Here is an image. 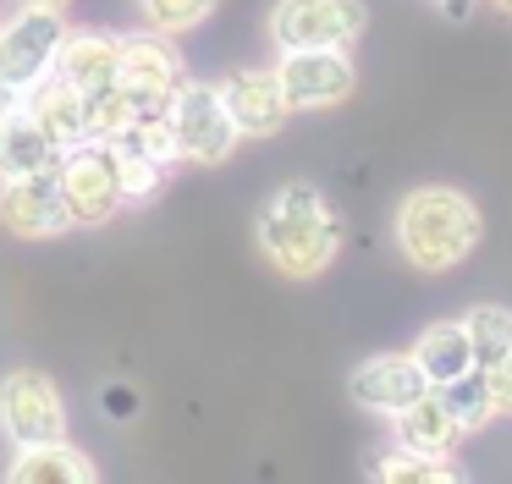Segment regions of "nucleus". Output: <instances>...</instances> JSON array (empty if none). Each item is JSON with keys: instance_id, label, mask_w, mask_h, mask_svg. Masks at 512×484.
Here are the masks:
<instances>
[{"instance_id": "nucleus-1", "label": "nucleus", "mask_w": 512, "mask_h": 484, "mask_svg": "<svg viewBox=\"0 0 512 484\" xmlns=\"http://www.w3.org/2000/svg\"><path fill=\"white\" fill-rule=\"evenodd\" d=\"M259 253L276 264L292 281H314L320 270H331L336 248H342V220L325 204L320 187L309 182H287L270 193V204L259 209Z\"/></svg>"}, {"instance_id": "nucleus-2", "label": "nucleus", "mask_w": 512, "mask_h": 484, "mask_svg": "<svg viewBox=\"0 0 512 484\" xmlns=\"http://www.w3.org/2000/svg\"><path fill=\"white\" fill-rule=\"evenodd\" d=\"M479 231H485L479 204L457 187H413L397 204V248L424 275L457 270L479 248Z\"/></svg>"}, {"instance_id": "nucleus-3", "label": "nucleus", "mask_w": 512, "mask_h": 484, "mask_svg": "<svg viewBox=\"0 0 512 484\" xmlns=\"http://www.w3.org/2000/svg\"><path fill=\"white\" fill-rule=\"evenodd\" d=\"M56 187H61V204H67L72 226H105V220H116L127 204L122 176H116V154L105 138H83V143H72V149H61Z\"/></svg>"}, {"instance_id": "nucleus-4", "label": "nucleus", "mask_w": 512, "mask_h": 484, "mask_svg": "<svg viewBox=\"0 0 512 484\" xmlns=\"http://www.w3.org/2000/svg\"><path fill=\"white\" fill-rule=\"evenodd\" d=\"M166 116H171V132H177V160L221 165V160H232V149L243 143V132H237V121H232V110H226V99L215 83L182 77L171 105H166Z\"/></svg>"}, {"instance_id": "nucleus-5", "label": "nucleus", "mask_w": 512, "mask_h": 484, "mask_svg": "<svg viewBox=\"0 0 512 484\" xmlns=\"http://www.w3.org/2000/svg\"><path fill=\"white\" fill-rule=\"evenodd\" d=\"M0 435L12 446H39V440L67 435V402L45 369H12L0 380Z\"/></svg>"}, {"instance_id": "nucleus-6", "label": "nucleus", "mask_w": 512, "mask_h": 484, "mask_svg": "<svg viewBox=\"0 0 512 484\" xmlns=\"http://www.w3.org/2000/svg\"><path fill=\"white\" fill-rule=\"evenodd\" d=\"M364 0H276L270 11V39L276 50H325V44H353L364 33Z\"/></svg>"}, {"instance_id": "nucleus-7", "label": "nucleus", "mask_w": 512, "mask_h": 484, "mask_svg": "<svg viewBox=\"0 0 512 484\" xmlns=\"http://www.w3.org/2000/svg\"><path fill=\"white\" fill-rule=\"evenodd\" d=\"M61 39H67V11L17 6L12 17H0V77L12 88L39 83L56 66Z\"/></svg>"}, {"instance_id": "nucleus-8", "label": "nucleus", "mask_w": 512, "mask_h": 484, "mask_svg": "<svg viewBox=\"0 0 512 484\" xmlns=\"http://www.w3.org/2000/svg\"><path fill=\"white\" fill-rule=\"evenodd\" d=\"M182 77H188V72H182V55L171 50L166 33H155V28L122 33V66H116V88L133 99L138 116H149V110H166Z\"/></svg>"}, {"instance_id": "nucleus-9", "label": "nucleus", "mask_w": 512, "mask_h": 484, "mask_svg": "<svg viewBox=\"0 0 512 484\" xmlns=\"http://www.w3.org/2000/svg\"><path fill=\"white\" fill-rule=\"evenodd\" d=\"M276 83L292 110H331L358 88V72L336 44H325V50H287L276 66Z\"/></svg>"}, {"instance_id": "nucleus-10", "label": "nucleus", "mask_w": 512, "mask_h": 484, "mask_svg": "<svg viewBox=\"0 0 512 484\" xmlns=\"http://www.w3.org/2000/svg\"><path fill=\"white\" fill-rule=\"evenodd\" d=\"M0 226L23 242H45L72 231L67 204H61L56 171H28V176H0Z\"/></svg>"}, {"instance_id": "nucleus-11", "label": "nucleus", "mask_w": 512, "mask_h": 484, "mask_svg": "<svg viewBox=\"0 0 512 484\" xmlns=\"http://www.w3.org/2000/svg\"><path fill=\"white\" fill-rule=\"evenodd\" d=\"M215 88H221V99H226V110H232L243 138H270V132H281L292 116V105H287V94H281L270 66H243V72H232Z\"/></svg>"}, {"instance_id": "nucleus-12", "label": "nucleus", "mask_w": 512, "mask_h": 484, "mask_svg": "<svg viewBox=\"0 0 512 484\" xmlns=\"http://www.w3.org/2000/svg\"><path fill=\"white\" fill-rule=\"evenodd\" d=\"M424 385L430 380H424V369L413 363V352H375V358H364L353 374H347L353 402L369 407V413H386V418L402 413Z\"/></svg>"}, {"instance_id": "nucleus-13", "label": "nucleus", "mask_w": 512, "mask_h": 484, "mask_svg": "<svg viewBox=\"0 0 512 484\" xmlns=\"http://www.w3.org/2000/svg\"><path fill=\"white\" fill-rule=\"evenodd\" d=\"M23 116L34 121L56 149H72V143L89 138V99H83L61 72H45L39 83L23 88Z\"/></svg>"}, {"instance_id": "nucleus-14", "label": "nucleus", "mask_w": 512, "mask_h": 484, "mask_svg": "<svg viewBox=\"0 0 512 484\" xmlns=\"http://www.w3.org/2000/svg\"><path fill=\"white\" fill-rule=\"evenodd\" d=\"M116 66H122V33L83 28V33H67V39H61L50 72H61L78 94H94V88L116 83Z\"/></svg>"}, {"instance_id": "nucleus-15", "label": "nucleus", "mask_w": 512, "mask_h": 484, "mask_svg": "<svg viewBox=\"0 0 512 484\" xmlns=\"http://www.w3.org/2000/svg\"><path fill=\"white\" fill-rule=\"evenodd\" d=\"M391 424H397V446L435 451V457H446V451H452V440L463 435V418H457L452 396H446L441 385H424V391L413 396L402 413H391Z\"/></svg>"}, {"instance_id": "nucleus-16", "label": "nucleus", "mask_w": 512, "mask_h": 484, "mask_svg": "<svg viewBox=\"0 0 512 484\" xmlns=\"http://www.w3.org/2000/svg\"><path fill=\"white\" fill-rule=\"evenodd\" d=\"M413 363H419L424 380L441 385V391L463 385L468 374H474V341H468V325L463 319H441V325H430L419 341H413Z\"/></svg>"}, {"instance_id": "nucleus-17", "label": "nucleus", "mask_w": 512, "mask_h": 484, "mask_svg": "<svg viewBox=\"0 0 512 484\" xmlns=\"http://www.w3.org/2000/svg\"><path fill=\"white\" fill-rule=\"evenodd\" d=\"M6 473L23 479V484H94V479H100L94 457H83L78 446H67V435H61V440H39V446H23Z\"/></svg>"}, {"instance_id": "nucleus-18", "label": "nucleus", "mask_w": 512, "mask_h": 484, "mask_svg": "<svg viewBox=\"0 0 512 484\" xmlns=\"http://www.w3.org/2000/svg\"><path fill=\"white\" fill-rule=\"evenodd\" d=\"M61 149L23 116V105L0 121V176H28V171H56Z\"/></svg>"}, {"instance_id": "nucleus-19", "label": "nucleus", "mask_w": 512, "mask_h": 484, "mask_svg": "<svg viewBox=\"0 0 512 484\" xmlns=\"http://www.w3.org/2000/svg\"><path fill=\"white\" fill-rule=\"evenodd\" d=\"M375 479H391V484H435V479H457V468L435 451H413V446H397L386 462H375Z\"/></svg>"}, {"instance_id": "nucleus-20", "label": "nucleus", "mask_w": 512, "mask_h": 484, "mask_svg": "<svg viewBox=\"0 0 512 484\" xmlns=\"http://www.w3.org/2000/svg\"><path fill=\"white\" fill-rule=\"evenodd\" d=\"M138 6V17H144V28H155V33H188V28H199V22H210V11L221 6V0H133Z\"/></svg>"}, {"instance_id": "nucleus-21", "label": "nucleus", "mask_w": 512, "mask_h": 484, "mask_svg": "<svg viewBox=\"0 0 512 484\" xmlns=\"http://www.w3.org/2000/svg\"><path fill=\"white\" fill-rule=\"evenodd\" d=\"M105 143H111V154H116V176H122L127 204H133V198H155L160 182H166V165H155L149 154H138L133 143H122V138H105Z\"/></svg>"}, {"instance_id": "nucleus-22", "label": "nucleus", "mask_w": 512, "mask_h": 484, "mask_svg": "<svg viewBox=\"0 0 512 484\" xmlns=\"http://www.w3.org/2000/svg\"><path fill=\"white\" fill-rule=\"evenodd\" d=\"M468 341H474V363H485V358H496V352H507L512 347V314L501 303H479V308H468Z\"/></svg>"}, {"instance_id": "nucleus-23", "label": "nucleus", "mask_w": 512, "mask_h": 484, "mask_svg": "<svg viewBox=\"0 0 512 484\" xmlns=\"http://www.w3.org/2000/svg\"><path fill=\"white\" fill-rule=\"evenodd\" d=\"M122 143H133V149L149 154L155 165H177V132H171V116H166V110H149V116H138L133 127L122 132Z\"/></svg>"}, {"instance_id": "nucleus-24", "label": "nucleus", "mask_w": 512, "mask_h": 484, "mask_svg": "<svg viewBox=\"0 0 512 484\" xmlns=\"http://www.w3.org/2000/svg\"><path fill=\"white\" fill-rule=\"evenodd\" d=\"M474 380H479V391H485L490 413H512V347L496 352V358H485V363H474Z\"/></svg>"}, {"instance_id": "nucleus-25", "label": "nucleus", "mask_w": 512, "mask_h": 484, "mask_svg": "<svg viewBox=\"0 0 512 484\" xmlns=\"http://www.w3.org/2000/svg\"><path fill=\"white\" fill-rule=\"evenodd\" d=\"M105 407H111V418H133V413H138V402H133V391H127V385L105 391Z\"/></svg>"}, {"instance_id": "nucleus-26", "label": "nucleus", "mask_w": 512, "mask_h": 484, "mask_svg": "<svg viewBox=\"0 0 512 484\" xmlns=\"http://www.w3.org/2000/svg\"><path fill=\"white\" fill-rule=\"evenodd\" d=\"M17 105H23V88H12V83H6V77H0V121L12 116Z\"/></svg>"}, {"instance_id": "nucleus-27", "label": "nucleus", "mask_w": 512, "mask_h": 484, "mask_svg": "<svg viewBox=\"0 0 512 484\" xmlns=\"http://www.w3.org/2000/svg\"><path fill=\"white\" fill-rule=\"evenodd\" d=\"M17 6H45V11H67L72 0H17Z\"/></svg>"}, {"instance_id": "nucleus-28", "label": "nucleus", "mask_w": 512, "mask_h": 484, "mask_svg": "<svg viewBox=\"0 0 512 484\" xmlns=\"http://www.w3.org/2000/svg\"><path fill=\"white\" fill-rule=\"evenodd\" d=\"M441 11H446V17H463V11H468V0H441Z\"/></svg>"}, {"instance_id": "nucleus-29", "label": "nucleus", "mask_w": 512, "mask_h": 484, "mask_svg": "<svg viewBox=\"0 0 512 484\" xmlns=\"http://www.w3.org/2000/svg\"><path fill=\"white\" fill-rule=\"evenodd\" d=\"M490 6H496V11H501V17H512V0H490Z\"/></svg>"}]
</instances>
